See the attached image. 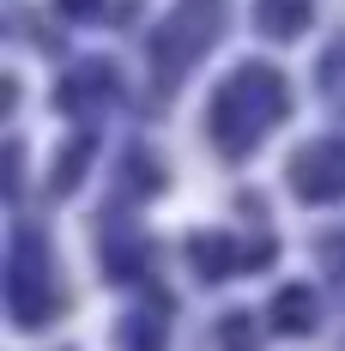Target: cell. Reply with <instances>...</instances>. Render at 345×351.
Masks as SVG:
<instances>
[{"label": "cell", "instance_id": "obj_1", "mask_svg": "<svg viewBox=\"0 0 345 351\" xmlns=\"http://www.w3.org/2000/svg\"><path fill=\"white\" fill-rule=\"evenodd\" d=\"M212 6H218V0H188L170 25L152 36V61H158V79H164V85L182 73V61H194V49L212 43V31H218V12H212Z\"/></svg>", "mask_w": 345, "mask_h": 351}, {"label": "cell", "instance_id": "obj_2", "mask_svg": "<svg viewBox=\"0 0 345 351\" xmlns=\"http://www.w3.org/2000/svg\"><path fill=\"white\" fill-rule=\"evenodd\" d=\"M291 188L303 200H333V194H345V145H309L291 164Z\"/></svg>", "mask_w": 345, "mask_h": 351}, {"label": "cell", "instance_id": "obj_3", "mask_svg": "<svg viewBox=\"0 0 345 351\" xmlns=\"http://www.w3.org/2000/svg\"><path fill=\"white\" fill-rule=\"evenodd\" d=\"M303 6H309V0H267V19H261V31H267V36H291V31H303V19H309Z\"/></svg>", "mask_w": 345, "mask_h": 351}, {"label": "cell", "instance_id": "obj_4", "mask_svg": "<svg viewBox=\"0 0 345 351\" xmlns=\"http://www.w3.org/2000/svg\"><path fill=\"white\" fill-rule=\"evenodd\" d=\"M303 303H309V291H285L278 297V327H309V309Z\"/></svg>", "mask_w": 345, "mask_h": 351}, {"label": "cell", "instance_id": "obj_5", "mask_svg": "<svg viewBox=\"0 0 345 351\" xmlns=\"http://www.w3.org/2000/svg\"><path fill=\"white\" fill-rule=\"evenodd\" d=\"M85 152H91V140H73L67 145V164H61V176H55V188H73V176H79V164H85Z\"/></svg>", "mask_w": 345, "mask_h": 351}]
</instances>
